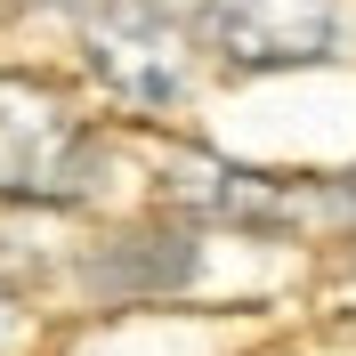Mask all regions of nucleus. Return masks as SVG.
Wrapping results in <instances>:
<instances>
[{
  "instance_id": "obj_1",
  "label": "nucleus",
  "mask_w": 356,
  "mask_h": 356,
  "mask_svg": "<svg viewBox=\"0 0 356 356\" xmlns=\"http://www.w3.org/2000/svg\"><path fill=\"white\" fill-rule=\"evenodd\" d=\"M106 170V146L73 122L65 97L0 73V195L8 202H81Z\"/></svg>"
},
{
  "instance_id": "obj_2",
  "label": "nucleus",
  "mask_w": 356,
  "mask_h": 356,
  "mask_svg": "<svg viewBox=\"0 0 356 356\" xmlns=\"http://www.w3.org/2000/svg\"><path fill=\"white\" fill-rule=\"evenodd\" d=\"M81 49L89 73L130 106H170L186 89V49L162 0H81Z\"/></svg>"
},
{
  "instance_id": "obj_3",
  "label": "nucleus",
  "mask_w": 356,
  "mask_h": 356,
  "mask_svg": "<svg viewBox=\"0 0 356 356\" xmlns=\"http://www.w3.org/2000/svg\"><path fill=\"white\" fill-rule=\"evenodd\" d=\"M202 41L243 73H275V65H316L340 41V8L332 0H195Z\"/></svg>"
},
{
  "instance_id": "obj_4",
  "label": "nucleus",
  "mask_w": 356,
  "mask_h": 356,
  "mask_svg": "<svg viewBox=\"0 0 356 356\" xmlns=\"http://www.w3.org/2000/svg\"><path fill=\"white\" fill-rule=\"evenodd\" d=\"M162 195L178 211H195L211 227H243V235H291L300 227V202L259 170H235V162H178Z\"/></svg>"
},
{
  "instance_id": "obj_5",
  "label": "nucleus",
  "mask_w": 356,
  "mask_h": 356,
  "mask_svg": "<svg viewBox=\"0 0 356 356\" xmlns=\"http://www.w3.org/2000/svg\"><path fill=\"white\" fill-rule=\"evenodd\" d=\"M195 275V243L186 235H113L97 259H89V284L113 291V300H138V291H178Z\"/></svg>"
}]
</instances>
